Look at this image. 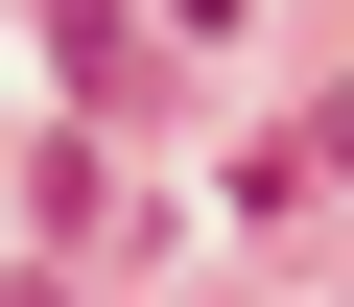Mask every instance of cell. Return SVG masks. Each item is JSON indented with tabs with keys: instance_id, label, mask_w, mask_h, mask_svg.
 <instances>
[{
	"instance_id": "cell-1",
	"label": "cell",
	"mask_w": 354,
	"mask_h": 307,
	"mask_svg": "<svg viewBox=\"0 0 354 307\" xmlns=\"http://www.w3.org/2000/svg\"><path fill=\"white\" fill-rule=\"evenodd\" d=\"M48 71H71V95H118V71H142V0H48Z\"/></svg>"
},
{
	"instance_id": "cell-2",
	"label": "cell",
	"mask_w": 354,
	"mask_h": 307,
	"mask_svg": "<svg viewBox=\"0 0 354 307\" xmlns=\"http://www.w3.org/2000/svg\"><path fill=\"white\" fill-rule=\"evenodd\" d=\"M330 142H354V118H330Z\"/></svg>"
}]
</instances>
